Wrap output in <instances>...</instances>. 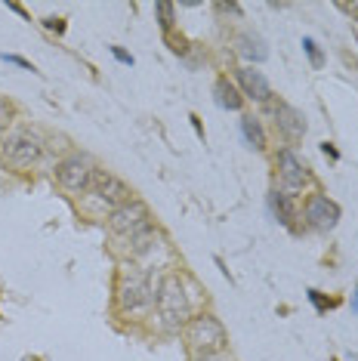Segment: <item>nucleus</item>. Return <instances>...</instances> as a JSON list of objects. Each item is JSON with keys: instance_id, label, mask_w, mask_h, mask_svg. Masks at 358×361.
<instances>
[{"instance_id": "nucleus-1", "label": "nucleus", "mask_w": 358, "mask_h": 361, "mask_svg": "<svg viewBox=\"0 0 358 361\" xmlns=\"http://www.w3.org/2000/svg\"><path fill=\"white\" fill-rule=\"evenodd\" d=\"M158 318L164 331H176L189 322V297H185L176 275H167L158 287Z\"/></svg>"}, {"instance_id": "nucleus-2", "label": "nucleus", "mask_w": 358, "mask_h": 361, "mask_svg": "<svg viewBox=\"0 0 358 361\" xmlns=\"http://www.w3.org/2000/svg\"><path fill=\"white\" fill-rule=\"evenodd\" d=\"M152 281L149 275L142 272L140 266H133V262H127L124 269H121V278H118V300H121V309L127 312H140L152 302Z\"/></svg>"}, {"instance_id": "nucleus-3", "label": "nucleus", "mask_w": 358, "mask_h": 361, "mask_svg": "<svg viewBox=\"0 0 358 361\" xmlns=\"http://www.w3.org/2000/svg\"><path fill=\"white\" fill-rule=\"evenodd\" d=\"M189 346L201 355H216L226 346V327L216 322L214 315H201L189 324Z\"/></svg>"}, {"instance_id": "nucleus-4", "label": "nucleus", "mask_w": 358, "mask_h": 361, "mask_svg": "<svg viewBox=\"0 0 358 361\" xmlns=\"http://www.w3.org/2000/svg\"><path fill=\"white\" fill-rule=\"evenodd\" d=\"M90 195L96 198V204H102V207H124V204H130L133 198H130V188L121 183L118 176H111V173H105V170H96L93 179H90V188H87Z\"/></svg>"}, {"instance_id": "nucleus-5", "label": "nucleus", "mask_w": 358, "mask_h": 361, "mask_svg": "<svg viewBox=\"0 0 358 361\" xmlns=\"http://www.w3.org/2000/svg\"><path fill=\"white\" fill-rule=\"evenodd\" d=\"M93 173H96V167L87 158H80V154H71V158H65L59 167H56V179H59L68 192H87Z\"/></svg>"}, {"instance_id": "nucleus-6", "label": "nucleus", "mask_w": 358, "mask_h": 361, "mask_svg": "<svg viewBox=\"0 0 358 361\" xmlns=\"http://www.w3.org/2000/svg\"><path fill=\"white\" fill-rule=\"evenodd\" d=\"M109 226H111V232L133 238L136 232L149 228V210H145V204H140V201H130V204H124V207L111 210Z\"/></svg>"}, {"instance_id": "nucleus-7", "label": "nucleus", "mask_w": 358, "mask_h": 361, "mask_svg": "<svg viewBox=\"0 0 358 361\" xmlns=\"http://www.w3.org/2000/svg\"><path fill=\"white\" fill-rule=\"evenodd\" d=\"M40 139L37 136H31V133H16L6 139V145H4V154H6V161L16 164V167H31L37 158H40Z\"/></svg>"}, {"instance_id": "nucleus-8", "label": "nucleus", "mask_w": 358, "mask_h": 361, "mask_svg": "<svg viewBox=\"0 0 358 361\" xmlns=\"http://www.w3.org/2000/svg\"><path fill=\"white\" fill-rule=\"evenodd\" d=\"M306 219L312 228H321V232H328V228L337 226L340 219V207L333 201H328L324 195H312L306 204Z\"/></svg>"}, {"instance_id": "nucleus-9", "label": "nucleus", "mask_w": 358, "mask_h": 361, "mask_svg": "<svg viewBox=\"0 0 358 361\" xmlns=\"http://www.w3.org/2000/svg\"><path fill=\"white\" fill-rule=\"evenodd\" d=\"M275 118H278V130L288 139H303V133H306V118L294 109V105L278 102V105H275Z\"/></svg>"}, {"instance_id": "nucleus-10", "label": "nucleus", "mask_w": 358, "mask_h": 361, "mask_svg": "<svg viewBox=\"0 0 358 361\" xmlns=\"http://www.w3.org/2000/svg\"><path fill=\"white\" fill-rule=\"evenodd\" d=\"M278 167H281V179H284V185H288L290 192L303 188V183L309 179L306 167L297 161V154H294V152H288V149H284V152L278 154Z\"/></svg>"}, {"instance_id": "nucleus-11", "label": "nucleus", "mask_w": 358, "mask_h": 361, "mask_svg": "<svg viewBox=\"0 0 358 361\" xmlns=\"http://www.w3.org/2000/svg\"><path fill=\"white\" fill-rule=\"evenodd\" d=\"M238 84L244 90V96H250V99H257V102H266L268 96H272V90H268V80L263 78V71L241 68L238 71Z\"/></svg>"}, {"instance_id": "nucleus-12", "label": "nucleus", "mask_w": 358, "mask_h": 361, "mask_svg": "<svg viewBox=\"0 0 358 361\" xmlns=\"http://www.w3.org/2000/svg\"><path fill=\"white\" fill-rule=\"evenodd\" d=\"M268 207H272V213H275V219L278 223H284V226H290L294 223V201H290V195H284V192H275L272 198H268Z\"/></svg>"}, {"instance_id": "nucleus-13", "label": "nucleus", "mask_w": 358, "mask_h": 361, "mask_svg": "<svg viewBox=\"0 0 358 361\" xmlns=\"http://www.w3.org/2000/svg\"><path fill=\"white\" fill-rule=\"evenodd\" d=\"M238 53L244 56V59H254V62H263L268 50H266V44L259 37H250V35H241L238 37Z\"/></svg>"}, {"instance_id": "nucleus-14", "label": "nucleus", "mask_w": 358, "mask_h": 361, "mask_svg": "<svg viewBox=\"0 0 358 361\" xmlns=\"http://www.w3.org/2000/svg\"><path fill=\"white\" fill-rule=\"evenodd\" d=\"M214 93H216V102L223 105V109H229V111H238L241 109V96H238V90H235L229 80H216Z\"/></svg>"}, {"instance_id": "nucleus-15", "label": "nucleus", "mask_w": 358, "mask_h": 361, "mask_svg": "<svg viewBox=\"0 0 358 361\" xmlns=\"http://www.w3.org/2000/svg\"><path fill=\"white\" fill-rule=\"evenodd\" d=\"M241 133L247 139L250 149H266V133H263V127H259L257 118H241Z\"/></svg>"}, {"instance_id": "nucleus-16", "label": "nucleus", "mask_w": 358, "mask_h": 361, "mask_svg": "<svg viewBox=\"0 0 358 361\" xmlns=\"http://www.w3.org/2000/svg\"><path fill=\"white\" fill-rule=\"evenodd\" d=\"M154 13H158L161 28H164V31L173 25V4H167V0H158V4H154Z\"/></svg>"}, {"instance_id": "nucleus-17", "label": "nucleus", "mask_w": 358, "mask_h": 361, "mask_svg": "<svg viewBox=\"0 0 358 361\" xmlns=\"http://www.w3.org/2000/svg\"><path fill=\"white\" fill-rule=\"evenodd\" d=\"M303 50H306V56H309V62H312L315 68H321V65H324V56H321L319 44H315L312 37H303Z\"/></svg>"}, {"instance_id": "nucleus-18", "label": "nucleus", "mask_w": 358, "mask_h": 361, "mask_svg": "<svg viewBox=\"0 0 358 361\" xmlns=\"http://www.w3.org/2000/svg\"><path fill=\"white\" fill-rule=\"evenodd\" d=\"M4 59H6V62H13V65H19V68H28V71H35V65H31V62H25V59H22V56H6V53H4Z\"/></svg>"}, {"instance_id": "nucleus-19", "label": "nucleus", "mask_w": 358, "mask_h": 361, "mask_svg": "<svg viewBox=\"0 0 358 361\" xmlns=\"http://www.w3.org/2000/svg\"><path fill=\"white\" fill-rule=\"evenodd\" d=\"M111 53H115V59H118V62H124V65H133V56H130V53H124V50H121V47H111Z\"/></svg>"}, {"instance_id": "nucleus-20", "label": "nucleus", "mask_w": 358, "mask_h": 361, "mask_svg": "<svg viewBox=\"0 0 358 361\" xmlns=\"http://www.w3.org/2000/svg\"><path fill=\"white\" fill-rule=\"evenodd\" d=\"M6 121H10V105L0 99V127H6Z\"/></svg>"}, {"instance_id": "nucleus-21", "label": "nucleus", "mask_w": 358, "mask_h": 361, "mask_svg": "<svg viewBox=\"0 0 358 361\" xmlns=\"http://www.w3.org/2000/svg\"><path fill=\"white\" fill-rule=\"evenodd\" d=\"M44 25H47V28H56V31H62V28H65V25H62V22H59V19H47V22H44Z\"/></svg>"}, {"instance_id": "nucleus-22", "label": "nucleus", "mask_w": 358, "mask_h": 361, "mask_svg": "<svg viewBox=\"0 0 358 361\" xmlns=\"http://www.w3.org/2000/svg\"><path fill=\"white\" fill-rule=\"evenodd\" d=\"M321 152H324V154H331V158H337V149H333L331 142H321Z\"/></svg>"}, {"instance_id": "nucleus-23", "label": "nucleus", "mask_w": 358, "mask_h": 361, "mask_svg": "<svg viewBox=\"0 0 358 361\" xmlns=\"http://www.w3.org/2000/svg\"><path fill=\"white\" fill-rule=\"evenodd\" d=\"M352 312H358V287H355V293H352Z\"/></svg>"}, {"instance_id": "nucleus-24", "label": "nucleus", "mask_w": 358, "mask_h": 361, "mask_svg": "<svg viewBox=\"0 0 358 361\" xmlns=\"http://www.w3.org/2000/svg\"><path fill=\"white\" fill-rule=\"evenodd\" d=\"M204 361H223V358H214V355H207V358H204Z\"/></svg>"}]
</instances>
